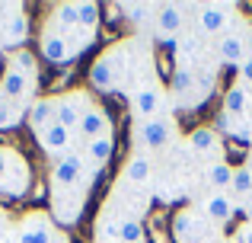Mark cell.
Masks as SVG:
<instances>
[{
	"label": "cell",
	"instance_id": "29",
	"mask_svg": "<svg viewBox=\"0 0 252 243\" xmlns=\"http://www.w3.org/2000/svg\"><path fill=\"white\" fill-rule=\"evenodd\" d=\"M195 90V74H191V68H179L176 77H172V93L176 96H185Z\"/></svg>",
	"mask_w": 252,
	"mask_h": 243
},
{
	"label": "cell",
	"instance_id": "30",
	"mask_svg": "<svg viewBox=\"0 0 252 243\" xmlns=\"http://www.w3.org/2000/svg\"><path fill=\"white\" fill-rule=\"evenodd\" d=\"M115 10H118V13H125V19L137 23V19H144V16L150 13V6H147V3H118Z\"/></svg>",
	"mask_w": 252,
	"mask_h": 243
},
{
	"label": "cell",
	"instance_id": "2",
	"mask_svg": "<svg viewBox=\"0 0 252 243\" xmlns=\"http://www.w3.org/2000/svg\"><path fill=\"white\" fill-rule=\"evenodd\" d=\"M83 173H86V163L80 154H64L55 160L51 167V186L55 189H80L83 186Z\"/></svg>",
	"mask_w": 252,
	"mask_h": 243
},
{
	"label": "cell",
	"instance_id": "37",
	"mask_svg": "<svg viewBox=\"0 0 252 243\" xmlns=\"http://www.w3.org/2000/svg\"><path fill=\"white\" fill-rule=\"evenodd\" d=\"M227 243H236V240H227Z\"/></svg>",
	"mask_w": 252,
	"mask_h": 243
},
{
	"label": "cell",
	"instance_id": "21",
	"mask_svg": "<svg viewBox=\"0 0 252 243\" xmlns=\"http://www.w3.org/2000/svg\"><path fill=\"white\" fill-rule=\"evenodd\" d=\"M150 170H154V163H150L147 154H131V160L125 163V179L141 186V182L150 179Z\"/></svg>",
	"mask_w": 252,
	"mask_h": 243
},
{
	"label": "cell",
	"instance_id": "19",
	"mask_svg": "<svg viewBox=\"0 0 252 243\" xmlns=\"http://www.w3.org/2000/svg\"><path fill=\"white\" fill-rule=\"evenodd\" d=\"M233 173H236V167H230L227 160H214L204 170V179H208V186L214 189V192H223V189L233 186Z\"/></svg>",
	"mask_w": 252,
	"mask_h": 243
},
{
	"label": "cell",
	"instance_id": "13",
	"mask_svg": "<svg viewBox=\"0 0 252 243\" xmlns=\"http://www.w3.org/2000/svg\"><path fill=\"white\" fill-rule=\"evenodd\" d=\"M160 103H163V90L160 87H141L134 93V100H131V109H134L137 122H141V119H157Z\"/></svg>",
	"mask_w": 252,
	"mask_h": 243
},
{
	"label": "cell",
	"instance_id": "23",
	"mask_svg": "<svg viewBox=\"0 0 252 243\" xmlns=\"http://www.w3.org/2000/svg\"><path fill=\"white\" fill-rule=\"evenodd\" d=\"M249 106V93L243 83H233V87L227 90V96H223V112L227 115H243Z\"/></svg>",
	"mask_w": 252,
	"mask_h": 243
},
{
	"label": "cell",
	"instance_id": "12",
	"mask_svg": "<svg viewBox=\"0 0 252 243\" xmlns=\"http://www.w3.org/2000/svg\"><path fill=\"white\" fill-rule=\"evenodd\" d=\"M0 38H3V45H23L29 38V16L23 10L0 16Z\"/></svg>",
	"mask_w": 252,
	"mask_h": 243
},
{
	"label": "cell",
	"instance_id": "3",
	"mask_svg": "<svg viewBox=\"0 0 252 243\" xmlns=\"http://www.w3.org/2000/svg\"><path fill=\"white\" fill-rule=\"evenodd\" d=\"M86 109H90V100H86L83 93L58 96V100H55V122L61 125V128H67V131H77Z\"/></svg>",
	"mask_w": 252,
	"mask_h": 243
},
{
	"label": "cell",
	"instance_id": "22",
	"mask_svg": "<svg viewBox=\"0 0 252 243\" xmlns=\"http://www.w3.org/2000/svg\"><path fill=\"white\" fill-rule=\"evenodd\" d=\"M23 119H26L23 103H13L6 96H0V131H13Z\"/></svg>",
	"mask_w": 252,
	"mask_h": 243
},
{
	"label": "cell",
	"instance_id": "25",
	"mask_svg": "<svg viewBox=\"0 0 252 243\" xmlns=\"http://www.w3.org/2000/svg\"><path fill=\"white\" fill-rule=\"evenodd\" d=\"M6 68H16L19 74H26V77H32L35 80V58H32V51H26V48H19V51H13V58H10V64Z\"/></svg>",
	"mask_w": 252,
	"mask_h": 243
},
{
	"label": "cell",
	"instance_id": "18",
	"mask_svg": "<svg viewBox=\"0 0 252 243\" xmlns=\"http://www.w3.org/2000/svg\"><path fill=\"white\" fill-rule=\"evenodd\" d=\"M26 122L38 131H45L48 125H55V100H35L29 109H26Z\"/></svg>",
	"mask_w": 252,
	"mask_h": 243
},
{
	"label": "cell",
	"instance_id": "17",
	"mask_svg": "<svg viewBox=\"0 0 252 243\" xmlns=\"http://www.w3.org/2000/svg\"><path fill=\"white\" fill-rule=\"evenodd\" d=\"M90 83H93L96 90H102V93H105V90H112V87L118 83V68L112 64V51H109V55H102V58H99V61L90 68Z\"/></svg>",
	"mask_w": 252,
	"mask_h": 243
},
{
	"label": "cell",
	"instance_id": "9",
	"mask_svg": "<svg viewBox=\"0 0 252 243\" xmlns=\"http://www.w3.org/2000/svg\"><path fill=\"white\" fill-rule=\"evenodd\" d=\"M38 147L45 150L48 157H64V154H70V141H74V131H67V128H61V125H48L45 131H38Z\"/></svg>",
	"mask_w": 252,
	"mask_h": 243
},
{
	"label": "cell",
	"instance_id": "31",
	"mask_svg": "<svg viewBox=\"0 0 252 243\" xmlns=\"http://www.w3.org/2000/svg\"><path fill=\"white\" fill-rule=\"evenodd\" d=\"M16 150H13V147H0V179H3V176H6V170H10L13 167V160H16Z\"/></svg>",
	"mask_w": 252,
	"mask_h": 243
},
{
	"label": "cell",
	"instance_id": "24",
	"mask_svg": "<svg viewBox=\"0 0 252 243\" xmlns=\"http://www.w3.org/2000/svg\"><path fill=\"white\" fill-rule=\"evenodd\" d=\"M220 61L243 64V61H246V42H243L240 35H223V42H220Z\"/></svg>",
	"mask_w": 252,
	"mask_h": 243
},
{
	"label": "cell",
	"instance_id": "16",
	"mask_svg": "<svg viewBox=\"0 0 252 243\" xmlns=\"http://www.w3.org/2000/svg\"><path fill=\"white\" fill-rule=\"evenodd\" d=\"M182 13H185L182 3H166V6L157 10V29H160L163 38H176L179 35V29H182V23H185Z\"/></svg>",
	"mask_w": 252,
	"mask_h": 243
},
{
	"label": "cell",
	"instance_id": "6",
	"mask_svg": "<svg viewBox=\"0 0 252 243\" xmlns=\"http://www.w3.org/2000/svg\"><path fill=\"white\" fill-rule=\"evenodd\" d=\"M38 48H42V58H45V61H51V64H67V61H74V58H77L70 38L61 35V32H55L51 26L42 32V38H38Z\"/></svg>",
	"mask_w": 252,
	"mask_h": 243
},
{
	"label": "cell",
	"instance_id": "8",
	"mask_svg": "<svg viewBox=\"0 0 252 243\" xmlns=\"http://www.w3.org/2000/svg\"><path fill=\"white\" fill-rule=\"evenodd\" d=\"M236 6L233 3H201L195 6L198 13V26H201V32H208V35H214V32H223L230 23V13H233Z\"/></svg>",
	"mask_w": 252,
	"mask_h": 243
},
{
	"label": "cell",
	"instance_id": "14",
	"mask_svg": "<svg viewBox=\"0 0 252 243\" xmlns=\"http://www.w3.org/2000/svg\"><path fill=\"white\" fill-rule=\"evenodd\" d=\"M185 147H189L195 157H214L217 150H220V138H217L214 128H195V131H189V138H185Z\"/></svg>",
	"mask_w": 252,
	"mask_h": 243
},
{
	"label": "cell",
	"instance_id": "26",
	"mask_svg": "<svg viewBox=\"0 0 252 243\" xmlns=\"http://www.w3.org/2000/svg\"><path fill=\"white\" fill-rule=\"evenodd\" d=\"M144 240V227L137 218H122V227H118V243H141Z\"/></svg>",
	"mask_w": 252,
	"mask_h": 243
},
{
	"label": "cell",
	"instance_id": "7",
	"mask_svg": "<svg viewBox=\"0 0 252 243\" xmlns=\"http://www.w3.org/2000/svg\"><path fill=\"white\" fill-rule=\"evenodd\" d=\"M51 202H55V218L61 224H74L83 211L86 195H83V189H55Z\"/></svg>",
	"mask_w": 252,
	"mask_h": 243
},
{
	"label": "cell",
	"instance_id": "32",
	"mask_svg": "<svg viewBox=\"0 0 252 243\" xmlns=\"http://www.w3.org/2000/svg\"><path fill=\"white\" fill-rule=\"evenodd\" d=\"M233 240H236V243H252V221H246V224H240V227H236Z\"/></svg>",
	"mask_w": 252,
	"mask_h": 243
},
{
	"label": "cell",
	"instance_id": "1",
	"mask_svg": "<svg viewBox=\"0 0 252 243\" xmlns=\"http://www.w3.org/2000/svg\"><path fill=\"white\" fill-rule=\"evenodd\" d=\"M176 135V125H169L166 119H141L131 128V138L141 150H160L169 144V138Z\"/></svg>",
	"mask_w": 252,
	"mask_h": 243
},
{
	"label": "cell",
	"instance_id": "34",
	"mask_svg": "<svg viewBox=\"0 0 252 243\" xmlns=\"http://www.w3.org/2000/svg\"><path fill=\"white\" fill-rule=\"evenodd\" d=\"M243 42H246V58H252V29L246 32V38H243Z\"/></svg>",
	"mask_w": 252,
	"mask_h": 243
},
{
	"label": "cell",
	"instance_id": "4",
	"mask_svg": "<svg viewBox=\"0 0 252 243\" xmlns=\"http://www.w3.org/2000/svg\"><path fill=\"white\" fill-rule=\"evenodd\" d=\"M55 227H51V218L45 211H32L23 218L16 234V243H55Z\"/></svg>",
	"mask_w": 252,
	"mask_h": 243
},
{
	"label": "cell",
	"instance_id": "20",
	"mask_svg": "<svg viewBox=\"0 0 252 243\" xmlns=\"http://www.w3.org/2000/svg\"><path fill=\"white\" fill-rule=\"evenodd\" d=\"M112 154H115V141H112V135L96 138V141L86 144V160H90V167H105V163L112 160Z\"/></svg>",
	"mask_w": 252,
	"mask_h": 243
},
{
	"label": "cell",
	"instance_id": "36",
	"mask_svg": "<svg viewBox=\"0 0 252 243\" xmlns=\"http://www.w3.org/2000/svg\"><path fill=\"white\" fill-rule=\"evenodd\" d=\"M204 243H217V240H204Z\"/></svg>",
	"mask_w": 252,
	"mask_h": 243
},
{
	"label": "cell",
	"instance_id": "28",
	"mask_svg": "<svg viewBox=\"0 0 252 243\" xmlns=\"http://www.w3.org/2000/svg\"><path fill=\"white\" fill-rule=\"evenodd\" d=\"M77 13H80V29L83 32H96V26H99V6L96 3H77Z\"/></svg>",
	"mask_w": 252,
	"mask_h": 243
},
{
	"label": "cell",
	"instance_id": "11",
	"mask_svg": "<svg viewBox=\"0 0 252 243\" xmlns=\"http://www.w3.org/2000/svg\"><path fill=\"white\" fill-rule=\"evenodd\" d=\"M32 83H35L32 77L19 74L16 68H6L3 77H0V96H6V100H13V103H23V100H29Z\"/></svg>",
	"mask_w": 252,
	"mask_h": 243
},
{
	"label": "cell",
	"instance_id": "10",
	"mask_svg": "<svg viewBox=\"0 0 252 243\" xmlns=\"http://www.w3.org/2000/svg\"><path fill=\"white\" fill-rule=\"evenodd\" d=\"M77 135L86 138V141H96V138L112 135V119H109V112H105V109H99V106H90V109L83 112V119H80Z\"/></svg>",
	"mask_w": 252,
	"mask_h": 243
},
{
	"label": "cell",
	"instance_id": "5",
	"mask_svg": "<svg viewBox=\"0 0 252 243\" xmlns=\"http://www.w3.org/2000/svg\"><path fill=\"white\" fill-rule=\"evenodd\" d=\"M172 237L179 243H204L211 240L208 231H204L201 218H198V208H182V211L172 218Z\"/></svg>",
	"mask_w": 252,
	"mask_h": 243
},
{
	"label": "cell",
	"instance_id": "27",
	"mask_svg": "<svg viewBox=\"0 0 252 243\" xmlns=\"http://www.w3.org/2000/svg\"><path fill=\"white\" fill-rule=\"evenodd\" d=\"M233 189L236 195H243V202L252 199V167H236V173H233Z\"/></svg>",
	"mask_w": 252,
	"mask_h": 243
},
{
	"label": "cell",
	"instance_id": "33",
	"mask_svg": "<svg viewBox=\"0 0 252 243\" xmlns=\"http://www.w3.org/2000/svg\"><path fill=\"white\" fill-rule=\"evenodd\" d=\"M240 80L243 83H252V58H246V61L240 64Z\"/></svg>",
	"mask_w": 252,
	"mask_h": 243
},
{
	"label": "cell",
	"instance_id": "35",
	"mask_svg": "<svg viewBox=\"0 0 252 243\" xmlns=\"http://www.w3.org/2000/svg\"><path fill=\"white\" fill-rule=\"evenodd\" d=\"M243 211H246V221H252V199L243 202Z\"/></svg>",
	"mask_w": 252,
	"mask_h": 243
},
{
	"label": "cell",
	"instance_id": "15",
	"mask_svg": "<svg viewBox=\"0 0 252 243\" xmlns=\"http://www.w3.org/2000/svg\"><path fill=\"white\" fill-rule=\"evenodd\" d=\"M201 211L208 214V221H214V224H227V221H233L236 205H233V199H230V195L214 192V195H208V199H204Z\"/></svg>",
	"mask_w": 252,
	"mask_h": 243
}]
</instances>
